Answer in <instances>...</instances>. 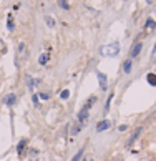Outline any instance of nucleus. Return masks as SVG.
Listing matches in <instances>:
<instances>
[{"label": "nucleus", "instance_id": "nucleus-1", "mask_svg": "<svg viewBox=\"0 0 156 161\" xmlns=\"http://www.w3.org/2000/svg\"><path fill=\"white\" fill-rule=\"evenodd\" d=\"M100 53L103 57H116V55L120 53V43L118 42H113V43H108V45H103L100 48Z\"/></svg>", "mask_w": 156, "mask_h": 161}, {"label": "nucleus", "instance_id": "nucleus-2", "mask_svg": "<svg viewBox=\"0 0 156 161\" xmlns=\"http://www.w3.org/2000/svg\"><path fill=\"white\" fill-rule=\"evenodd\" d=\"M96 76H98V83H100V88H102L103 91H106L108 90V76L102 72H96Z\"/></svg>", "mask_w": 156, "mask_h": 161}, {"label": "nucleus", "instance_id": "nucleus-3", "mask_svg": "<svg viewBox=\"0 0 156 161\" xmlns=\"http://www.w3.org/2000/svg\"><path fill=\"white\" fill-rule=\"evenodd\" d=\"M141 50H143V43H141V42H138V43H135V45H133L131 52H129V57H131V58H136L138 55L141 53Z\"/></svg>", "mask_w": 156, "mask_h": 161}, {"label": "nucleus", "instance_id": "nucleus-4", "mask_svg": "<svg viewBox=\"0 0 156 161\" xmlns=\"http://www.w3.org/2000/svg\"><path fill=\"white\" fill-rule=\"evenodd\" d=\"M25 83H27V87H28V91H33L35 85L38 83V80H33L30 75H25Z\"/></svg>", "mask_w": 156, "mask_h": 161}, {"label": "nucleus", "instance_id": "nucleus-5", "mask_svg": "<svg viewBox=\"0 0 156 161\" xmlns=\"http://www.w3.org/2000/svg\"><path fill=\"white\" fill-rule=\"evenodd\" d=\"M88 111H90V110H87V108H82V110L78 111V116H76V118H78L80 123H85V121L88 120V115H90Z\"/></svg>", "mask_w": 156, "mask_h": 161}, {"label": "nucleus", "instance_id": "nucleus-6", "mask_svg": "<svg viewBox=\"0 0 156 161\" xmlns=\"http://www.w3.org/2000/svg\"><path fill=\"white\" fill-rule=\"evenodd\" d=\"M110 126H111V123H110L108 120H102L98 125H96V131H98V133H102V131H105V130H108Z\"/></svg>", "mask_w": 156, "mask_h": 161}, {"label": "nucleus", "instance_id": "nucleus-7", "mask_svg": "<svg viewBox=\"0 0 156 161\" xmlns=\"http://www.w3.org/2000/svg\"><path fill=\"white\" fill-rule=\"evenodd\" d=\"M48 61H50V52H43V53H42L40 57H38V63L45 67Z\"/></svg>", "mask_w": 156, "mask_h": 161}, {"label": "nucleus", "instance_id": "nucleus-8", "mask_svg": "<svg viewBox=\"0 0 156 161\" xmlns=\"http://www.w3.org/2000/svg\"><path fill=\"white\" fill-rule=\"evenodd\" d=\"M141 131H143V128H141V126H140V128H136V130H135V133H133V136H131V138L128 140V145H129V146H131V145H133V143H135V141L138 140V138H140V134H141Z\"/></svg>", "mask_w": 156, "mask_h": 161}, {"label": "nucleus", "instance_id": "nucleus-9", "mask_svg": "<svg viewBox=\"0 0 156 161\" xmlns=\"http://www.w3.org/2000/svg\"><path fill=\"white\" fill-rule=\"evenodd\" d=\"M15 101H17V95H15V93L7 95V98H5V105H7V106H12Z\"/></svg>", "mask_w": 156, "mask_h": 161}, {"label": "nucleus", "instance_id": "nucleus-10", "mask_svg": "<svg viewBox=\"0 0 156 161\" xmlns=\"http://www.w3.org/2000/svg\"><path fill=\"white\" fill-rule=\"evenodd\" d=\"M131 68H133V61L129 58V60H126L123 63V72H125V73H131Z\"/></svg>", "mask_w": 156, "mask_h": 161}, {"label": "nucleus", "instance_id": "nucleus-11", "mask_svg": "<svg viewBox=\"0 0 156 161\" xmlns=\"http://www.w3.org/2000/svg\"><path fill=\"white\" fill-rule=\"evenodd\" d=\"M146 81L151 87H156V73H148L146 75Z\"/></svg>", "mask_w": 156, "mask_h": 161}, {"label": "nucleus", "instance_id": "nucleus-12", "mask_svg": "<svg viewBox=\"0 0 156 161\" xmlns=\"http://www.w3.org/2000/svg\"><path fill=\"white\" fill-rule=\"evenodd\" d=\"M113 96H115V93H110L108 95V100H106V105H105V113H108L110 108H111V101H113Z\"/></svg>", "mask_w": 156, "mask_h": 161}, {"label": "nucleus", "instance_id": "nucleus-13", "mask_svg": "<svg viewBox=\"0 0 156 161\" xmlns=\"http://www.w3.org/2000/svg\"><path fill=\"white\" fill-rule=\"evenodd\" d=\"M95 103H96V96H90L88 100H87V105H85L83 108H87V110H90V108L93 106Z\"/></svg>", "mask_w": 156, "mask_h": 161}, {"label": "nucleus", "instance_id": "nucleus-14", "mask_svg": "<svg viewBox=\"0 0 156 161\" xmlns=\"http://www.w3.org/2000/svg\"><path fill=\"white\" fill-rule=\"evenodd\" d=\"M45 22H47V25H48L50 28L55 27V20L52 18V17H50V15H45Z\"/></svg>", "mask_w": 156, "mask_h": 161}, {"label": "nucleus", "instance_id": "nucleus-15", "mask_svg": "<svg viewBox=\"0 0 156 161\" xmlns=\"http://www.w3.org/2000/svg\"><path fill=\"white\" fill-rule=\"evenodd\" d=\"M7 28L12 32L15 28V25H14V18H12V15H8V20H7Z\"/></svg>", "mask_w": 156, "mask_h": 161}, {"label": "nucleus", "instance_id": "nucleus-16", "mask_svg": "<svg viewBox=\"0 0 156 161\" xmlns=\"http://www.w3.org/2000/svg\"><path fill=\"white\" fill-rule=\"evenodd\" d=\"M58 7L63 8V10H68V8H70V5H68L67 0H58Z\"/></svg>", "mask_w": 156, "mask_h": 161}, {"label": "nucleus", "instance_id": "nucleus-17", "mask_svg": "<svg viewBox=\"0 0 156 161\" xmlns=\"http://www.w3.org/2000/svg\"><path fill=\"white\" fill-rule=\"evenodd\" d=\"M82 158H83V148L78 151V153L75 154L73 158H72V161H82Z\"/></svg>", "mask_w": 156, "mask_h": 161}, {"label": "nucleus", "instance_id": "nucleus-18", "mask_svg": "<svg viewBox=\"0 0 156 161\" xmlns=\"http://www.w3.org/2000/svg\"><path fill=\"white\" fill-rule=\"evenodd\" d=\"M144 27H146V28H155V27H156V22L153 20V18H148V20H146V25H144Z\"/></svg>", "mask_w": 156, "mask_h": 161}, {"label": "nucleus", "instance_id": "nucleus-19", "mask_svg": "<svg viewBox=\"0 0 156 161\" xmlns=\"http://www.w3.org/2000/svg\"><path fill=\"white\" fill-rule=\"evenodd\" d=\"M60 96H61V100H68V98H70V91H68V90H63L60 93Z\"/></svg>", "mask_w": 156, "mask_h": 161}, {"label": "nucleus", "instance_id": "nucleus-20", "mask_svg": "<svg viewBox=\"0 0 156 161\" xmlns=\"http://www.w3.org/2000/svg\"><path fill=\"white\" fill-rule=\"evenodd\" d=\"M23 146H25V140H22L20 143H18V146H17V151H18V154H22V151H23Z\"/></svg>", "mask_w": 156, "mask_h": 161}, {"label": "nucleus", "instance_id": "nucleus-21", "mask_svg": "<svg viewBox=\"0 0 156 161\" xmlns=\"http://www.w3.org/2000/svg\"><path fill=\"white\" fill-rule=\"evenodd\" d=\"M32 101H33V105H35V106H37V108H38V106H40V101H38V96H37V95H32Z\"/></svg>", "mask_w": 156, "mask_h": 161}, {"label": "nucleus", "instance_id": "nucleus-22", "mask_svg": "<svg viewBox=\"0 0 156 161\" xmlns=\"http://www.w3.org/2000/svg\"><path fill=\"white\" fill-rule=\"evenodd\" d=\"M126 125H120V126H118V130H120V131H126Z\"/></svg>", "mask_w": 156, "mask_h": 161}, {"label": "nucleus", "instance_id": "nucleus-23", "mask_svg": "<svg viewBox=\"0 0 156 161\" xmlns=\"http://www.w3.org/2000/svg\"><path fill=\"white\" fill-rule=\"evenodd\" d=\"M40 96L43 98V100H48V98H50V95L48 93H40Z\"/></svg>", "mask_w": 156, "mask_h": 161}, {"label": "nucleus", "instance_id": "nucleus-24", "mask_svg": "<svg viewBox=\"0 0 156 161\" xmlns=\"http://www.w3.org/2000/svg\"><path fill=\"white\" fill-rule=\"evenodd\" d=\"M82 160H83V158H82ZM83 161H93V160H91V156H87V158H85Z\"/></svg>", "mask_w": 156, "mask_h": 161}]
</instances>
